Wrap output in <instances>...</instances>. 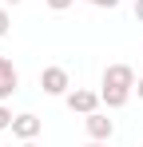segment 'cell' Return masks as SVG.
Masks as SVG:
<instances>
[{
    "label": "cell",
    "mask_w": 143,
    "mask_h": 147,
    "mask_svg": "<svg viewBox=\"0 0 143 147\" xmlns=\"http://www.w3.org/2000/svg\"><path fill=\"white\" fill-rule=\"evenodd\" d=\"M131 92H135V72H131L127 64H107V68H103V88H99V99L115 111V107H123V103L131 99Z\"/></svg>",
    "instance_id": "6da1fadb"
},
{
    "label": "cell",
    "mask_w": 143,
    "mask_h": 147,
    "mask_svg": "<svg viewBox=\"0 0 143 147\" xmlns=\"http://www.w3.org/2000/svg\"><path fill=\"white\" fill-rule=\"evenodd\" d=\"M40 88H44V96H68L72 80H68V68H60V64H52L40 72Z\"/></svg>",
    "instance_id": "7a4b0ae2"
},
{
    "label": "cell",
    "mask_w": 143,
    "mask_h": 147,
    "mask_svg": "<svg viewBox=\"0 0 143 147\" xmlns=\"http://www.w3.org/2000/svg\"><path fill=\"white\" fill-rule=\"evenodd\" d=\"M64 103H68L72 111H80V115H92V111H99V92H88V88H76V92H68L64 96Z\"/></svg>",
    "instance_id": "3957f363"
},
{
    "label": "cell",
    "mask_w": 143,
    "mask_h": 147,
    "mask_svg": "<svg viewBox=\"0 0 143 147\" xmlns=\"http://www.w3.org/2000/svg\"><path fill=\"white\" fill-rule=\"evenodd\" d=\"M16 88H20V72L12 68V60H8V56H0V103L16 96Z\"/></svg>",
    "instance_id": "277c9868"
},
{
    "label": "cell",
    "mask_w": 143,
    "mask_h": 147,
    "mask_svg": "<svg viewBox=\"0 0 143 147\" xmlns=\"http://www.w3.org/2000/svg\"><path fill=\"white\" fill-rule=\"evenodd\" d=\"M84 127H88V135H92V139H99V143H107V139L115 135V123L107 119L103 111H92V115L84 119Z\"/></svg>",
    "instance_id": "5b68a950"
},
{
    "label": "cell",
    "mask_w": 143,
    "mask_h": 147,
    "mask_svg": "<svg viewBox=\"0 0 143 147\" xmlns=\"http://www.w3.org/2000/svg\"><path fill=\"white\" fill-rule=\"evenodd\" d=\"M40 127H44V123H40V115L24 111V115H16V119H12V135L24 143V139H36V135H40Z\"/></svg>",
    "instance_id": "8992f818"
},
{
    "label": "cell",
    "mask_w": 143,
    "mask_h": 147,
    "mask_svg": "<svg viewBox=\"0 0 143 147\" xmlns=\"http://www.w3.org/2000/svg\"><path fill=\"white\" fill-rule=\"evenodd\" d=\"M12 119H16V115L8 111V103H0V131H12Z\"/></svg>",
    "instance_id": "52a82bcc"
},
{
    "label": "cell",
    "mask_w": 143,
    "mask_h": 147,
    "mask_svg": "<svg viewBox=\"0 0 143 147\" xmlns=\"http://www.w3.org/2000/svg\"><path fill=\"white\" fill-rule=\"evenodd\" d=\"M48 8H52V12H64V8H72V4H76V0H44Z\"/></svg>",
    "instance_id": "ba28073f"
},
{
    "label": "cell",
    "mask_w": 143,
    "mask_h": 147,
    "mask_svg": "<svg viewBox=\"0 0 143 147\" xmlns=\"http://www.w3.org/2000/svg\"><path fill=\"white\" fill-rule=\"evenodd\" d=\"M8 24H12V20H8V12L0 8V36H8Z\"/></svg>",
    "instance_id": "9c48e42d"
},
{
    "label": "cell",
    "mask_w": 143,
    "mask_h": 147,
    "mask_svg": "<svg viewBox=\"0 0 143 147\" xmlns=\"http://www.w3.org/2000/svg\"><path fill=\"white\" fill-rule=\"evenodd\" d=\"M95 8H119V0H92Z\"/></svg>",
    "instance_id": "30bf717a"
},
{
    "label": "cell",
    "mask_w": 143,
    "mask_h": 147,
    "mask_svg": "<svg viewBox=\"0 0 143 147\" xmlns=\"http://www.w3.org/2000/svg\"><path fill=\"white\" fill-rule=\"evenodd\" d=\"M135 20L143 24V0H135Z\"/></svg>",
    "instance_id": "8fae6325"
},
{
    "label": "cell",
    "mask_w": 143,
    "mask_h": 147,
    "mask_svg": "<svg viewBox=\"0 0 143 147\" xmlns=\"http://www.w3.org/2000/svg\"><path fill=\"white\" fill-rule=\"evenodd\" d=\"M135 92H139V103H143V76L135 80Z\"/></svg>",
    "instance_id": "7c38bea8"
},
{
    "label": "cell",
    "mask_w": 143,
    "mask_h": 147,
    "mask_svg": "<svg viewBox=\"0 0 143 147\" xmlns=\"http://www.w3.org/2000/svg\"><path fill=\"white\" fill-rule=\"evenodd\" d=\"M20 147H40V143H36V139H24V143H20Z\"/></svg>",
    "instance_id": "4fadbf2b"
},
{
    "label": "cell",
    "mask_w": 143,
    "mask_h": 147,
    "mask_svg": "<svg viewBox=\"0 0 143 147\" xmlns=\"http://www.w3.org/2000/svg\"><path fill=\"white\" fill-rule=\"evenodd\" d=\"M88 147H107V143H99V139H92V143H88Z\"/></svg>",
    "instance_id": "5bb4252c"
},
{
    "label": "cell",
    "mask_w": 143,
    "mask_h": 147,
    "mask_svg": "<svg viewBox=\"0 0 143 147\" xmlns=\"http://www.w3.org/2000/svg\"><path fill=\"white\" fill-rule=\"evenodd\" d=\"M8 4H20V0H8Z\"/></svg>",
    "instance_id": "9a60e30c"
},
{
    "label": "cell",
    "mask_w": 143,
    "mask_h": 147,
    "mask_svg": "<svg viewBox=\"0 0 143 147\" xmlns=\"http://www.w3.org/2000/svg\"><path fill=\"white\" fill-rule=\"evenodd\" d=\"M88 4H92V0H88Z\"/></svg>",
    "instance_id": "2e32d148"
}]
</instances>
